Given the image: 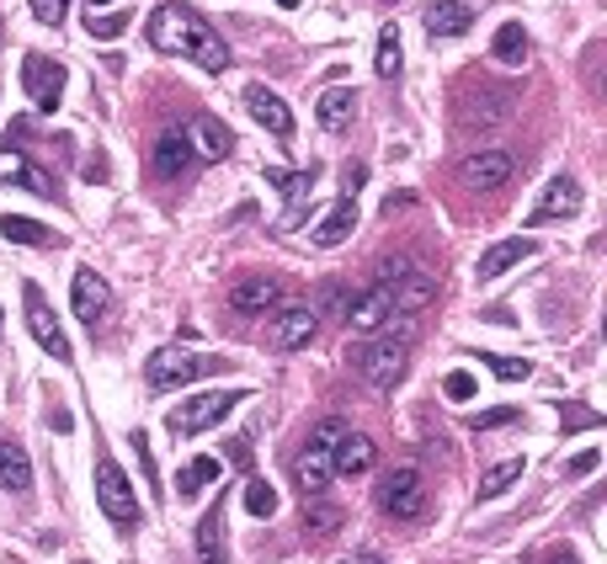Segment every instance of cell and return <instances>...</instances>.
Segmentation results:
<instances>
[{"label":"cell","mask_w":607,"mask_h":564,"mask_svg":"<svg viewBox=\"0 0 607 564\" xmlns=\"http://www.w3.org/2000/svg\"><path fill=\"white\" fill-rule=\"evenodd\" d=\"M490 54H495V64H506V70H523V64H527V33H523V22H501V27H495V43H490Z\"/></svg>","instance_id":"4316f807"},{"label":"cell","mask_w":607,"mask_h":564,"mask_svg":"<svg viewBox=\"0 0 607 564\" xmlns=\"http://www.w3.org/2000/svg\"><path fill=\"white\" fill-rule=\"evenodd\" d=\"M219 474H224V469H219V458H192V463H187V474H182V484H176V490H182V495H198L202 484H213Z\"/></svg>","instance_id":"4dcf8cb0"},{"label":"cell","mask_w":607,"mask_h":564,"mask_svg":"<svg viewBox=\"0 0 607 564\" xmlns=\"http://www.w3.org/2000/svg\"><path fill=\"white\" fill-rule=\"evenodd\" d=\"M278 5H283V11H293V5H299V0H278Z\"/></svg>","instance_id":"7dc6e473"},{"label":"cell","mask_w":607,"mask_h":564,"mask_svg":"<svg viewBox=\"0 0 607 564\" xmlns=\"http://www.w3.org/2000/svg\"><path fill=\"white\" fill-rule=\"evenodd\" d=\"M0 490L5 495H27L33 490V458L22 443H0Z\"/></svg>","instance_id":"ffe728a7"},{"label":"cell","mask_w":607,"mask_h":564,"mask_svg":"<svg viewBox=\"0 0 607 564\" xmlns=\"http://www.w3.org/2000/svg\"><path fill=\"white\" fill-rule=\"evenodd\" d=\"M150 165H155V176H161V181H182V176L192 171V139H187V133H176V128L161 133V139H155V150H150Z\"/></svg>","instance_id":"e0dca14e"},{"label":"cell","mask_w":607,"mask_h":564,"mask_svg":"<svg viewBox=\"0 0 607 564\" xmlns=\"http://www.w3.org/2000/svg\"><path fill=\"white\" fill-rule=\"evenodd\" d=\"M352 230H358V202H352V198H336V202H330V213H325L320 224H315V245H325V250H330V245L347 240Z\"/></svg>","instance_id":"cb8c5ba5"},{"label":"cell","mask_w":607,"mask_h":564,"mask_svg":"<svg viewBox=\"0 0 607 564\" xmlns=\"http://www.w3.org/2000/svg\"><path fill=\"white\" fill-rule=\"evenodd\" d=\"M230 458H235V469H250V443L235 437V443H230Z\"/></svg>","instance_id":"7bdbcfd3"},{"label":"cell","mask_w":607,"mask_h":564,"mask_svg":"<svg viewBox=\"0 0 607 564\" xmlns=\"http://www.w3.org/2000/svg\"><path fill=\"white\" fill-rule=\"evenodd\" d=\"M245 400H250L245 389H230V395H198V400L176 404V410L165 415V426H171V437H198V432H208V426H219V421Z\"/></svg>","instance_id":"8992f818"},{"label":"cell","mask_w":607,"mask_h":564,"mask_svg":"<svg viewBox=\"0 0 607 564\" xmlns=\"http://www.w3.org/2000/svg\"><path fill=\"white\" fill-rule=\"evenodd\" d=\"M555 564H575V560H555Z\"/></svg>","instance_id":"c3c4849f"},{"label":"cell","mask_w":607,"mask_h":564,"mask_svg":"<svg viewBox=\"0 0 607 564\" xmlns=\"http://www.w3.org/2000/svg\"><path fill=\"white\" fill-rule=\"evenodd\" d=\"M330 469L347 474V480H363L367 469H373V443H367L363 432H347V437L336 443V453H330Z\"/></svg>","instance_id":"d6986e66"},{"label":"cell","mask_w":607,"mask_h":564,"mask_svg":"<svg viewBox=\"0 0 607 564\" xmlns=\"http://www.w3.org/2000/svg\"><path fill=\"white\" fill-rule=\"evenodd\" d=\"M523 480V458H506V463H495V469H490L486 480H480V495H501V490H512V484Z\"/></svg>","instance_id":"1f68e13d"},{"label":"cell","mask_w":607,"mask_h":564,"mask_svg":"<svg viewBox=\"0 0 607 564\" xmlns=\"http://www.w3.org/2000/svg\"><path fill=\"white\" fill-rule=\"evenodd\" d=\"M363 181H367V165H358V161L341 165V192H347V198H358V187H363Z\"/></svg>","instance_id":"b9f144b4"},{"label":"cell","mask_w":607,"mask_h":564,"mask_svg":"<svg viewBox=\"0 0 607 564\" xmlns=\"http://www.w3.org/2000/svg\"><path fill=\"white\" fill-rule=\"evenodd\" d=\"M341 437H347V421H341V415H325L320 426L310 432L304 453L293 458V480H299V490H304V501H310V495H320L325 484L336 480L330 453H336V443H341Z\"/></svg>","instance_id":"3957f363"},{"label":"cell","mask_w":607,"mask_h":564,"mask_svg":"<svg viewBox=\"0 0 607 564\" xmlns=\"http://www.w3.org/2000/svg\"><path fill=\"white\" fill-rule=\"evenodd\" d=\"M469 22H475V11L458 5V0H432V5H427V33H432V38H464Z\"/></svg>","instance_id":"603a6c76"},{"label":"cell","mask_w":607,"mask_h":564,"mask_svg":"<svg viewBox=\"0 0 607 564\" xmlns=\"http://www.w3.org/2000/svg\"><path fill=\"white\" fill-rule=\"evenodd\" d=\"M65 11H70V0H33V16H38L43 27H59Z\"/></svg>","instance_id":"74e56055"},{"label":"cell","mask_w":607,"mask_h":564,"mask_svg":"<svg viewBox=\"0 0 607 564\" xmlns=\"http://www.w3.org/2000/svg\"><path fill=\"white\" fill-rule=\"evenodd\" d=\"M96 506H102V512H107L118 527L139 522V495H133L128 474H122L113 458H96Z\"/></svg>","instance_id":"ba28073f"},{"label":"cell","mask_w":607,"mask_h":564,"mask_svg":"<svg viewBox=\"0 0 607 564\" xmlns=\"http://www.w3.org/2000/svg\"><path fill=\"white\" fill-rule=\"evenodd\" d=\"M198 560L202 564H230L224 554V506H208L198 522Z\"/></svg>","instance_id":"484cf974"},{"label":"cell","mask_w":607,"mask_h":564,"mask_svg":"<svg viewBox=\"0 0 607 564\" xmlns=\"http://www.w3.org/2000/svg\"><path fill=\"white\" fill-rule=\"evenodd\" d=\"M512 150H469L464 161H458V181L469 187V192H501L506 181H512Z\"/></svg>","instance_id":"9c48e42d"},{"label":"cell","mask_w":607,"mask_h":564,"mask_svg":"<svg viewBox=\"0 0 607 564\" xmlns=\"http://www.w3.org/2000/svg\"><path fill=\"white\" fill-rule=\"evenodd\" d=\"M27 330H33V341H38L54 363H70V357H75V352H70V336L59 330V320H54V309L43 304L38 287H27Z\"/></svg>","instance_id":"7c38bea8"},{"label":"cell","mask_w":607,"mask_h":564,"mask_svg":"<svg viewBox=\"0 0 607 564\" xmlns=\"http://www.w3.org/2000/svg\"><path fill=\"white\" fill-rule=\"evenodd\" d=\"M575 213H581V187H575L570 176H555V181L544 187V198L533 202L527 224H555V219H575Z\"/></svg>","instance_id":"2e32d148"},{"label":"cell","mask_w":607,"mask_h":564,"mask_svg":"<svg viewBox=\"0 0 607 564\" xmlns=\"http://www.w3.org/2000/svg\"><path fill=\"white\" fill-rule=\"evenodd\" d=\"M70 304H75V315L96 330V325L107 320V309H113V293H107V282L96 278L91 267H81V272H75V282H70Z\"/></svg>","instance_id":"9a60e30c"},{"label":"cell","mask_w":607,"mask_h":564,"mask_svg":"<svg viewBox=\"0 0 607 564\" xmlns=\"http://www.w3.org/2000/svg\"><path fill=\"white\" fill-rule=\"evenodd\" d=\"M560 426L565 432H586V426H603V415L597 410H560Z\"/></svg>","instance_id":"f35d334b"},{"label":"cell","mask_w":607,"mask_h":564,"mask_svg":"<svg viewBox=\"0 0 607 564\" xmlns=\"http://www.w3.org/2000/svg\"><path fill=\"white\" fill-rule=\"evenodd\" d=\"M410 202V192H395V198H384V219H395V208H405Z\"/></svg>","instance_id":"ee69618b"},{"label":"cell","mask_w":607,"mask_h":564,"mask_svg":"<svg viewBox=\"0 0 607 564\" xmlns=\"http://www.w3.org/2000/svg\"><path fill=\"white\" fill-rule=\"evenodd\" d=\"M245 512H250V517H272V512H278V490L267 480H250L245 484Z\"/></svg>","instance_id":"d6a6232c"},{"label":"cell","mask_w":607,"mask_h":564,"mask_svg":"<svg viewBox=\"0 0 607 564\" xmlns=\"http://www.w3.org/2000/svg\"><path fill=\"white\" fill-rule=\"evenodd\" d=\"M22 91L33 96L38 113H54L59 96H65V64H54L48 54H27L22 59Z\"/></svg>","instance_id":"30bf717a"},{"label":"cell","mask_w":607,"mask_h":564,"mask_svg":"<svg viewBox=\"0 0 607 564\" xmlns=\"http://www.w3.org/2000/svg\"><path fill=\"white\" fill-rule=\"evenodd\" d=\"M128 22H133L128 11H91V16H85L91 38H122V27H128Z\"/></svg>","instance_id":"836d02e7"},{"label":"cell","mask_w":607,"mask_h":564,"mask_svg":"<svg viewBox=\"0 0 607 564\" xmlns=\"http://www.w3.org/2000/svg\"><path fill=\"white\" fill-rule=\"evenodd\" d=\"M352 118H358V91H325L320 96V128H330V133H347L352 128Z\"/></svg>","instance_id":"83f0119b"},{"label":"cell","mask_w":607,"mask_h":564,"mask_svg":"<svg viewBox=\"0 0 607 564\" xmlns=\"http://www.w3.org/2000/svg\"><path fill=\"white\" fill-rule=\"evenodd\" d=\"M315 330H320V315L310 304H278L267 315V346L272 352H299V346L315 341Z\"/></svg>","instance_id":"52a82bcc"},{"label":"cell","mask_w":607,"mask_h":564,"mask_svg":"<svg viewBox=\"0 0 607 564\" xmlns=\"http://www.w3.org/2000/svg\"><path fill=\"white\" fill-rule=\"evenodd\" d=\"M187 139H192V155H202V161H224V155L235 150L230 128H224L219 118H198V122H192V133H187Z\"/></svg>","instance_id":"d4e9b609"},{"label":"cell","mask_w":607,"mask_h":564,"mask_svg":"<svg viewBox=\"0 0 607 564\" xmlns=\"http://www.w3.org/2000/svg\"><path fill=\"white\" fill-rule=\"evenodd\" d=\"M597 463H603V453H597V447H586V453H575V458L565 463V474H570V480H581V474H592Z\"/></svg>","instance_id":"60d3db41"},{"label":"cell","mask_w":607,"mask_h":564,"mask_svg":"<svg viewBox=\"0 0 607 564\" xmlns=\"http://www.w3.org/2000/svg\"><path fill=\"white\" fill-rule=\"evenodd\" d=\"M443 389H447V400H475V378L469 373H447Z\"/></svg>","instance_id":"ab89813d"},{"label":"cell","mask_w":607,"mask_h":564,"mask_svg":"<svg viewBox=\"0 0 607 564\" xmlns=\"http://www.w3.org/2000/svg\"><path fill=\"white\" fill-rule=\"evenodd\" d=\"M533 250H538V245L527 240V235H517V240H495L486 256H480V282H495L501 272H512V267H517V261H527Z\"/></svg>","instance_id":"44dd1931"},{"label":"cell","mask_w":607,"mask_h":564,"mask_svg":"<svg viewBox=\"0 0 607 564\" xmlns=\"http://www.w3.org/2000/svg\"><path fill=\"white\" fill-rule=\"evenodd\" d=\"M0 181H16V187H27V192H38V198H54V181H48L22 150H0Z\"/></svg>","instance_id":"7402d4cb"},{"label":"cell","mask_w":607,"mask_h":564,"mask_svg":"<svg viewBox=\"0 0 607 564\" xmlns=\"http://www.w3.org/2000/svg\"><path fill=\"white\" fill-rule=\"evenodd\" d=\"M304 517H310L315 532H336V527H341V506H325V501L310 495V501H304Z\"/></svg>","instance_id":"e575fe53"},{"label":"cell","mask_w":607,"mask_h":564,"mask_svg":"<svg viewBox=\"0 0 607 564\" xmlns=\"http://www.w3.org/2000/svg\"><path fill=\"white\" fill-rule=\"evenodd\" d=\"M378 506H384L395 522H416V517H427V474H421L416 463L389 469L384 484H378Z\"/></svg>","instance_id":"5b68a950"},{"label":"cell","mask_w":607,"mask_h":564,"mask_svg":"<svg viewBox=\"0 0 607 564\" xmlns=\"http://www.w3.org/2000/svg\"><path fill=\"white\" fill-rule=\"evenodd\" d=\"M373 70H378V81H395V75H400V33H395V27L378 33V64H373Z\"/></svg>","instance_id":"f546056e"},{"label":"cell","mask_w":607,"mask_h":564,"mask_svg":"<svg viewBox=\"0 0 607 564\" xmlns=\"http://www.w3.org/2000/svg\"><path fill=\"white\" fill-rule=\"evenodd\" d=\"M0 235H5V240H16V245H54V240H59L48 224L22 219V213H5V219H0Z\"/></svg>","instance_id":"f1b7e54d"},{"label":"cell","mask_w":607,"mask_h":564,"mask_svg":"<svg viewBox=\"0 0 607 564\" xmlns=\"http://www.w3.org/2000/svg\"><path fill=\"white\" fill-rule=\"evenodd\" d=\"M378 287H389L395 315H421V309L437 298V278H432L427 267H410V272H400L395 282H378Z\"/></svg>","instance_id":"4fadbf2b"},{"label":"cell","mask_w":607,"mask_h":564,"mask_svg":"<svg viewBox=\"0 0 607 564\" xmlns=\"http://www.w3.org/2000/svg\"><path fill=\"white\" fill-rule=\"evenodd\" d=\"M150 43H155L161 54L192 59V64L208 70V75H224V70H230V48H224V38L202 22L192 5H176V0L155 5V16H150Z\"/></svg>","instance_id":"6da1fadb"},{"label":"cell","mask_w":607,"mask_h":564,"mask_svg":"<svg viewBox=\"0 0 607 564\" xmlns=\"http://www.w3.org/2000/svg\"><path fill=\"white\" fill-rule=\"evenodd\" d=\"M480 363H490V373H495V378H506V384H517V378L533 373V363H523V357H480Z\"/></svg>","instance_id":"8d00e7d4"},{"label":"cell","mask_w":607,"mask_h":564,"mask_svg":"<svg viewBox=\"0 0 607 564\" xmlns=\"http://www.w3.org/2000/svg\"><path fill=\"white\" fill-rule=\"evenodd\" d=\"M410 341H416V325H410V315H400V336H395L389 325H384V330H373L363 346H352V367H358V378H363L367 389L389 395V389L405 378Z\"/></svg>","instance_id":"7a4b0ae2"},{"label":"cell","mask_w":607,"mask_h":564,"mask_svg":"<svg viewBox=\"0 0 607 564\" xmlns=\"http://www.w3.org/2000/svg\"><path fill=\"white\" fill-rule=\"evenodd\" d=\"M230 309L235 315H272L278 304H283V282L278 278H261V272H245V278L230 282Z\"/></svg>","instance_id":"8fae6325"},{"label":"cell","mask_w":607,"mask_h":564,"mask_svg":"<svg viewBox=\"0 0 607 564\" xmlns=\"http://www.w3.org/2000/svg\"><path fill=\"white\" fill-rule=\"evenodd\" d=\"M517 415H523L517 404H495V410H480V415H475L469 426H475V432H495V426H512Z\"/></svg>","instance_id":"d590c367"},{"label":"cell","mask_w":607,"mask_h":564,"mask_svg":"<svg viewBox=\"0 0 607 564\" xmlns=\"http://www.w3.org/2000/svg\"><path fill=\"white\" fill-rule=\"evenodd\" d=\"M341 564H384V560H378V554H347Z\"/></svg>","instance_id":"f6af8a7d"},{"label":"cell","mask_w":607,"mask_h":564,"mask_svg":"<svg viewBox=\"0 0 607 564\" xmlns=\"http://www.w3.org/2000/svg\"><path fill=\"white\" fill-rule=\"evenodd\" d=\"M245 107H250V118L261 122L267 133H278V139L293 133V113H288V102L278 96V91H267V85H245Z\"/></svg>","instance_id":"ac0fdd59"},{"label":"cell","mask_w":607,"mask_h":564,"mask_svg":"<svg viewBox=\"0 0 607 564\" xmlns=\"http://www.w3.org/2000/svg\"><path fill=\"white\" fill-rule=\"evenodd\" d=\"M341 320L352 325L358 336H373V330H384V325L395 320V304H389V287H367V293H352V304H347V315Z\"/></svg>","instance_id":"5bb4252c"},{"label":"cell","mask_w":607,"mask_h":564,"mask_svg":"<svg viewBox=\"0 0 607 564\" xmlns=\"http://www.w3.org/2000/svg\"><path fill=\"white\" fill-rule=\"evenodd\" d=\"M219 367H230V363H224V357H208V352L165 346V352H155V357L144 363V378H150V389H176V384L208 378V373H219Z\"/></svg>","instance_id":"277c9868"},{"label":"cell","mask_w":607,"mask_h":564,"mask_svg":"<svg viewBox=\"0 0 607 564\" xmlns=\"http://www.w3.org/2000/svg\"><path fill=\"white\" fill-rule=\"evenodd\" d=\"M107 5H113V0H85V11H107Z\"/></svg>","instance_id":"bcb514c9"}]
</instances>
